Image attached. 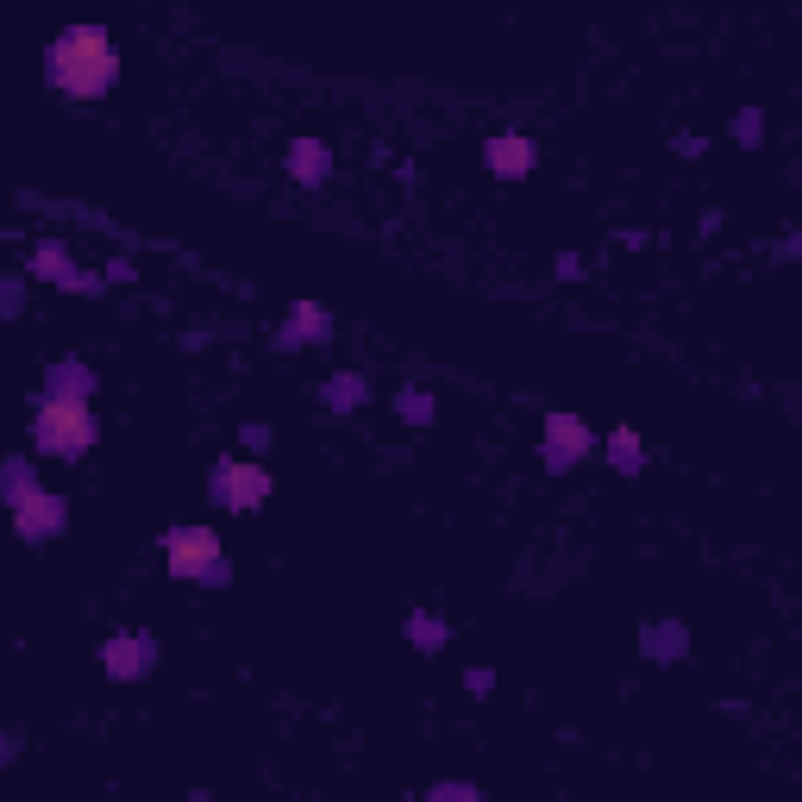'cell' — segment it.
I'll return each instance as SVG.
<instances>
[{
    "mask_svg": "<svg viewBox=\"0 0 802 802\" xmlns=\"http://www.w3.org/2000/svg\"><path fill=\"white\" fill-rule=\"evenodd\" d=\"M408 633H414V646H420V652H439L445 640H452L439 615H414V621H408Z\"/></svg>",
    "mask_w": 802,
    "mask_h": 802,
    "instance_id": "obj_18",
    "label": "cell"
},
{
    "mask_svg": "<svg viewBox=\"0 0 802 802\" xmlns=\"http://www.w3.org/2000/svg\"><path fill=\"white\" fill-rule=\"evenodd\" d=\"M326 339H333V320H326L314 301H295L289 320H282V339H276V345L289 351V345H326Z\"/></svg>",
    "mask_w": 802,
    "mask_h": 802,
    "instance_id": "obj_9",
    "label": "cell"
},
{
    "mask_svg": "<svg viewBox=\"0 0 802 802\" xmlns=\"http://www.w3.org/2000/svg\"><path fill=\"white\" fill-rule=\"evenodd\" d=\"M163 571L182 583H232V564L220 552V533L201 521H182L163 533Z\"/></svg>",
    "mask_w": 802,
    "mask_h": 802,
    "instance_id": "obj_3",
    "label": "cell"
},
{
    "mask_svg": "<svg viewBox=\"0 0 802 802\" xmlns=\"http://www.w3.org/2000/svg\"><path fill=\"white\" fill-rule=\"evenodd\" d=\"M0 314H19V289H13V282L0 289Z\"/></svg>",
    "mask_w": 802,
    "mask_h": 802,
    "instance_id": "obj_24",
    "label": "cell"
},
{
    "mask_svg": "<svg viewBox=\"0 0 802 802\" xmlns=\"http://www.w3.org/2000/svg\"><path fill=\"white\" fill-rule=\"evenodd\" d=\"M132 276H138L132 257H113V264H107V282H132Z\"/></svg>",
    "mask_w": 802,
    "mask_h": 802,
    "instance_id": "obj_22",
    "label": "cell"
},
{
    "mask_svg": "<svg viewBox=\"0 0 802 802\" xmlns=\"http://www.w3.org/2000/svg\"><path fill=\"white\" fill-rule=\"evenodd\" d=\"M32 276H44V282H63V276H69V245H63V239H44V245H32Z\"/></svg>",
    "mask_w": 802,
    "mask_h": 802,
    "instance_id": "obj_15",
    "label": "cell"
},
{
    "mask_svg": "<svg viewBox=\"0 0 802 802\" xmlns=\"http://www.w3.org/2000/svg\"><path fill=\"white\" fill-rule=\"evenodd\" d=\"M207 489H214V502L232 508V514H251L270 502V470L257 458H220L214 477H207Z\"/></svg>",
    "mask_w": 802,
    "mask_h": 802,
    "instance_id": "obj_4",
    "label": "cell"
},
{
    "mask_svg": "<svg viewBox=\"0 0 802 802\" xmlns=\"http://www.w3.org/2000/svg\"><path fill=\"white\" fill-rule=\"evenodd\" d=\"M477 784H433V802H477Z\"/></svg>",
    "mask_w": 802,
    "mask_h": 802,
    "instance_id": "obj_20",
    "label": "cell"
},
{
    "mask_svg": "<svg viewBox=\"0 0 802 802\" xmlns=\"http://www.w3.org/2000/svg\"><path fill=\"white\" fill-rule=\"evenodd\" d=\"M63 289H82V295H94V289H101V276H94V270H76V264H69V276H63Z\"/></svg>",
    "mask_w": 802,
    "mask_h": 802,
    "instance_id": "obj_21",
    "label": "cell"
},
{
    "mask_svg": "<svg viewBox=\"0 0 802 802\" xmlns=\"http://www.w3.org/2000/svg\"><path fill=\"white\" fill-rule=\"evenodd\" d=\"M289 176L295 182H326V176H333V157H326L320 138H295V145H289Z\"/></svg>",
    "mask_w": 802,
    "mask_h": 802,
    "instance_id": "obj_11",
    "label": "cell"
},
{
    "mask_svg": "<svg viewBox=\"0 0 802 802\" xmlns=\"http://www.w3.org/2000/svg\"><path fill=\"white\" fill-rule=\"evenodd\" d=\"M44 76H51V88L63 94V101H101V94L120 82V51H113V38L101 26H63L51 38V51H44Z\"/></svg>",
    "mask_w": 802,
    "mask_h": 802,
    "instance_id": "obj_1",
    "label": "cell"
},
{
    "mask_svg": "<svg viewBox=\"0 0 802 802\" xmlns=\"http://www.w3.org/2000/svg\"><path fill=\"white\" fill-rule=\"evenodd\" d=\"M44 389H57V395H94V370L82 358H63V364H51Z\"/></svg>",
    "mask_w": 802,
    "mask_h": 802,
    "instance_id": "obj_12",
    "label": "cell"
},
{
    "mask_svg": "<svg viewBox=\"0 0 802 802\" xmlns=\"http://www.w3.org/2000/svg\"><path fill=\"white\" fill-rule=\"evenodd\" d=\"M239 445H245V452H264V445H270V427H245Z\"/></svg>",
    "mask_w": 802,
    "mask_h": 802,
    "instance_id": "obj_23",
    "label": "cell"
},
{
    "mask_svg": "<svg viewBox=\"0 0 802 802\" xmlns=\"http://www.w3.org/2000/svg\"><path fill=\"white\" fill-rule=\"evenodd\" d=\"M13 759V734H0V765H7Z\"/></svg>",
    "mask_w": 802,
    "mask_h": 802,
    "instance_id": "obj_25",
    "label": "cell"
},
{
    "mask_svg": "<svg viewBox=\"0 0 802 802\" xmlns=\"http://www.w3.org/2000/svg\"><path fill=\"white\" fill-rule=\"evenodd\" d=\"M734 138H740V145H759V138H765L759 107H740V113H734Z\"/></svg>",
    "mask_w": 802,
    "mask_h": 802,
    "instance_id": "obj_19",
    "label": "cell"
},
{
    "mask_svg": "<svg viewBox=\"0 0 802 802\" xmlns=\"http://www.w3.org/2000/svg\"><path fill=\"white\" fill-rule=\"evenodd\" d=\"M13 527H19V539L44 546L51 533L69 527V502H63V495H51V489H26V495L13 502Z\"/></svg>",
    "mask_w": 802,
    "mask_h": 802,
    "instance_id": "obj_6",
    "label": "cell"
},
{
    "mask_svg": "<svg viewBox=\"0 0 802 802\" xmlns=\"http://www.w3.org/2000/svg\"><path fill=\"white\" fill-rule=\"evenodd\" d=\"M320 401H326V408H333V414H358L364 401H370V383H364L358 370H339V376H326Z\"/></svg>",
    "mask_w": 802,
    "mask_h": 802,
    "instance_id": "obj_10",
    "label": "cell"
},
{
    "mask_svg": "<svg viewBox=\"0 0 802 802\" xmlns=\"http://www.w3.org/2000/svg\"><path fill=\"white\" fill-rule=\"evenodd\" d=\"M395 414L408 420V427H427V420H433V395L427 389H401L395 395Z\"/></svg>",
    "mask_w": 802,
    "mask_h": 802,
    "instance_id": "obj_17",
    "label": "cell"
},
{
    "mask_svg": "<svg viewBox=\"0 0 802 802\" xmlns=\"http://www.w3.org/2000/svg\"><path fill=\"white\" fill-rule=\"evenodd\" d=\"M589 452H596V433H589L577 414H546V464L552 470H571Z\"/></svg>",
    "mask_w": 802,
    "mask_h": 802,
    "instance_id": "obj_7",
    "label": "cell"
},
{
    "mask_svg": "<svg viewBox=\"0 0 802 802\" xmlns=\"http://www.w3.org/2000/svg\"><path fill=\"white\" fill-rule=\"evenodd\" d=\"M533 157H539V151H533V138H527V132H489V138H483V163H489L495 176H508V182H514V176H527V170H533Z\"/></svg>",
    "mask_w": 802,
    "mask_h": 802,
    "instance_id": "obj_8",
    "label": "cell"
},
{
    "mask_svg": "<svg viewBox=\"0 0 802 802\" xmlns=\"http://www.w3.org/2000/svg\"><path fill=\"white\" fill-rule=\"evenodd\" d=\"M608 464H615L621 477H640L646 452H640V433H633V427H615V433H608Z\"/></svg>",
    "mask_w": 802,
    "mask_h": 802,
    "instance_id": "obj_13",
    "label": "cell"
},
{
    "mask_svg": "<svg viewBox=\"0 0 802 802\" xmlns=\"http://www.w3.org/2000/svg\"><path fill=\"white\" fill-rule=\"evenodd\" d=\"M32 445H38L44 458H88V445H94V408H88V395L44 389L38 408H32Z\"/></svg>",
    "mask_w": 802,
    "mask_h": 802,
    "instance_id": "obj_2",
    "label": "cell"
},
{
    "mask_svg": "<svg viewBox=\"0 0 802 802\" xmlns=\"http://www.w3.org/2000/svg\"><path fill=\"white\" fill-rule=\"evenodd\" d=\"M26 489H38V470H32V458H0V502H19Z\"/></svg>",
    "mask_w": 802,
    "mask_h": 802,
    "instance_id": "obj_14",
    "label": "cell"
},
{
    "mask_svg": "<svg viewBox=\"0 0 802 802\" xmlns=\"http://www.w3.org/2000/svg\"><path fill=\"white\" fill-rule=\"evenodd\" d=\"M640 640H646V658H665V665L683 658V627H646Z\"/></svg>",
    "mask_w": 802,
    "mask_h": 802,
    "instance_id": "obj_16",
    "label": "cell"
},
{
    "mask_svg": "<svg viewBox=\"0 0 802 802\" xmlns=\"http://www.w3.org/2000/svg\"><path fill=\"white\" fill-rule=\"evenodd\" d=\"M101 671L113 683H138V677H151L157 671V640L151 633H107V646H101Z\"/></svg>",
    "mask_w": 802,
    "mask_h": 802,
    "instance_id": "obj_5",
    "label": "cell"
}]
</instances>
